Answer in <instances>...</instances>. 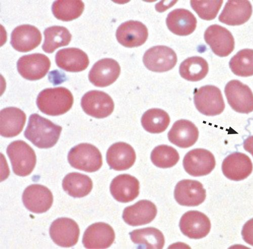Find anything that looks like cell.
I'll list each match as a JSON object with an SVG mask.
<instances>
[{
  "instance_id": "6da1fadb",
  "label": "cell",
  "mask_w": 253,
  "mask_h": 249,
  "mask_svg": "<svg viewBox=\"0 0 253 249\" xmlns=\"http://www.w3.org/2000/svg\"><path fill=\"white\" fill-rule=\"evenodd\" d=\"M62 130L50 120L35 113L29 117L24 135L37 148L48 149L57 143Z\"/></svg>"
},
{
  "instance_id": "7a4b0ae2",
  "label": "cell",
  "mask_w": 253,
  "mask_h": 249,
  "mask_svg": "<svg viewBox=\"0 0 253 249\" xmlns=\"http://www.w3.org/2000/svg\"><path fill=\"white\" fill-rule=\"evenodd\" d=\"M36 103L39 109L44 114L59 116L66 113L72 108L74 97L65 88L46 89L40 93Z\"/></svg>"
},
{
  "instance_id": "3957f363",
  "label": "cell",
  "mask_w": 253,
  "mask_h": 249,
  "mask_svg": "<svg viewBox=\"0 0 253 249\" xmlns=\"http://www.w3.org/2000/svg\"><path fill=\"white\" fill-rule=\"evenodd\" d=\"M7 154L15 175L26 177L32 173L37 157L33 149L27 143L22 140L11 143L7 147Z\"/></svg>"
},
{
  "instance_id": "277c9868",
  "label": "cell",
  "mask_w": 253,
  "mask_h": 249,
  "mask_svg": "<svg viewBox=\"0 0 253 249\" xmlns=\"http://www.w3.org/2000/svg\"><path fill=\"white\" fill-rule=\"evenodd\" d=\"M68 161L72 167L88 173L98 171L102 165V157L99 149L89 143H81L69 152Z\"/></svg>"
},
{
  "instance_id": "5b68a950",
  "label": "cell",
  "mask_w": 253,
  "mask_h": 249,
  "mask_svg": "<svg viewBox=\"0 0 253 249\" xmlns=\"http://www.w3.org/2000/svg\"><path fill=\"white\" fill-rule=\"evenodd\" d=\"M194 99L197 110L206 116L220 115L225 107L221 91L214 86H206L196 90Z\"/></svg>"
},
{
  "instance_id": "8992f818",
  "label": "cell",
  "mask_w": 253,
  "mask_h": 249,
  "mask_svg": "<svg viewBox=\"0 0 253 249\" xmlns=\"http://www.w3.org/2000/svg\"><path fill=\"white\" fill-rule=\"evenodd\" d=\"M225 94L229 105L236 112L249 114L253 111V94L250 88L238 80L229 81Z\"/></svg>"
},
{
  "instance_id": "52a82bcc",
  "label": "cell",
  "mask_w": 253,
  "mask_h": 249,
  "mask_svg": "<svg viewBox=\"0 0 253 249\" xmlns=\"http://www.w3.org/2000/svg\"><path fill=\"white\" fill-rule=\"evenodd\" d=\"M81 105L85 113L98 119L109 116L115 108L112 98L100 91H91L86 93L81 99Z\"/></svg>"
},
{
  "instance_id": "ba28073f",
  "label": "cell",
  "mask_w": 253,
  "mask_h": 249,
  "mask_svg": "<svg viewBox=\"0 0 253 249\" xmlns=\"http://www.w3.org/2000/svg\"><path fill=\"white\" fill-rule=\"evenodd\" d=\"M145 67L154 72H165L172 70L177 63L175 52L166 46L154 47L147 50L143 57Z\"/></svg>"
},
{
  "instance_id": "9c48e42d",
  "label": "cell",
  "mask_w": 253,
  "mask_h": 249,
  "mask_svg": "<svg viewBox=\"0 0 253 249\" xmlns=\"http://www.w3.org/2000/svg\"><path fill=\"white\" fill-rule=\"evenodd\" d=\"M51 66L49 58L45 54L33 53L19 58L17 63L19 74L25 79L36 81L43 78Z\"/></svg>"
},
{
  "instance_id": "30bf717a",
  "label": "cell",
  "mask_w": 253,
  "mask_h": 249,
  "mask_svg": "<svg viewBox=\"0 0 253 249\" xmlns=\"http://www.w3.org/2000/svg\"><path fill=\"white\" fill-rule=\"evenodd\" d=\"M183 167L189 175L201 177L208 175L214 169L216 160L213 154L204 149L189 151L184 157Z\"/></svg>"
},
{
  "instance_id": "8fae6325",
  "label": "cell",
  "mask_w": 253,
  "mask_h": 249,
  "mask_svg": "<svg viewBox=\"0 0 253 249\" xmlns=\"http://www.w3.org/2000/svg\"><path fill=\"white\" fill-rule=\"evenodd\" d=\"M206 43L217 56L226 57L235 49L234 38L227 29L218 25L210 26L204 34Z\"/></svg>"
},
{
  "instance_id": "7c38bea8",
  "label": "cell",
  "mask_w": 253,
  "mask_h": 249,
  "mask_svg": "<svg viewBox=\"0 0 253 249\" xmlns=\"http://www.w3.org/2000/svg\"><path fill=\"white\" fill-rule=\"evenodd\" d=\"M49 234L56 245L69 248L74 247L78 243L80 232L78 224L74 220L60 218L51 224Z\"/></svg>"
},
{
  "instance_id": "4fadbf2b",
  "label": "cell",
  "mask_w": 253,
  "mask_h": 249,
  "mask_svg": "<svg viewBox=\"0 0 253 249\" xmlns=\"http://www.w3.org/2000/svg\"><path fill=\"white\" fill-rule=\"evenodd\" d=\"M22 198L26 208L36 214L46 212L53 202V196L51 191L46 187L40 184L29 186Z\"/></svg>"
},
{
  "instance_id": "5bb4252c",
  "label": "cell",
  "mask_w": 253,
  "mask_h": 249,
  "mask_svg": "<svg viewBox=\"0 0 253 249\" xmlns=\"http://www.w3.org/2000/svg\"><path fill=\"white\" fill-rule=\"evenodd\" d=\"M121 67L118 62L112 58H105L96 62L90 70L88 77L92 85L96 87H107L119 78Z\"/></svg>"
},
{
  "instance_id": "9a60e30c",
  "label": "cell",
  "mask_w": 253,
  "mask_h": 249,
  "mask_svg": "<svg viewBox=\"0 0 253 249\" xmlns=\"http://www.w3.org/2000/svg\"><path fill=\"white\" fill-rule=\"evenodd\" d=\"M115 240V233L112 227L107 223L97 222L87 228L83 235L82 243L86 249H107Z\"/></svg>"
},
{
  "instance_id": "2e32d148",
  "label": "cell",
  "mask_w": 253,
  "mask_h": 249,
  "mask_svg": "<svg viewBox=\"0 0 253 249\" xmlns=\"http://www.w3.org/2000/svg\"><path fill=\"white\" fill-rule=\"evenodd\" d=\"M179 227L182 233L192 239H201L210 233L211 224L209 218L198 211H190L181 217Z\"/></svg>"
},
{
  "instance_id": "e0dca14e",
  "label": "cell",
  "mask_w": 253,
  "mask_h": 249,
  "mask_svg": "<svg viewBox=\"0 0 253 249\" xmlns=\"http://www.w3.org/2000/svg\"><path fill=\"white\" fill-rule=\"evenodd\" d=\"M174 198L181 205L196 206L205 201L206 191L201 182L185 179L177 184L174 191Z\"/></svg>"
},
{
  "instance_id": "ac0fdd59",
  "label": "cell",
  "mask_w": 253,
  "mask_h": 249,
  "mask_svg": "<svg viewBox=\"0 0 253 249\" xmlns=\"http://www.w3.org/2000/svg\"><path fill=\"white\" fill-rule=\"evenodd\" d=\"M149 36L148 29L141 22L129 20L122 24L116 32L120 44L127 48L142 46Z\"/></svg>"
},
{
  "instance_id": "d6986e66",
  "label": "cell",
  "mask_w": 253,
  "mask_h": 249,
  "mask_svg": "<svg viewBox=\"0 0 253 249\" xmlns=\"http://www.w3.org/2000/svg\"><path fill=\"white\" fill-rule=\"evenodd\" d=\"M253 169V163L248 155L243 153L234 152L223 160L222 170L228 179L240 181L248 178Z\"/></svg>"
},
{
  "instance_id": "ffe728a7",
  "label": "cell",
  "mask_w": 253,
  "mask_h": 249,
  "mask_svg": "<svg viewBox=\"0 0 253 249\" xmlns=\"http://www.w3.org/2000/svg\"><path fill=\"white\" fill-rule=\"evenodd\" d=\"M156 205L148 200H141L126 207L123 214L124 221L132 226H138L152 222L157 214Z\"/></svg>"
},
{
  "instance_id": "44dd1931",
  "label": "cell",
  "mask_w": 253,
  "mask_h": 249,
  "mask_svg": "<svg viewBox=\"0 0 253 249\" xmlns=\"http://www.w3.org/2000/svg\"><path fill=\"white\" fill-rule=\"evenodd\" d=\"M136 159L133 148L124 142L113 144L107 153V161L110 169L117 171L129 169L135 163Z\"/></svg>"
},
{
  "instance_id": "7402d4cb",
  "label": "cell",
  "mask_w": 253,
  "mask_h": 249,
  "mask_svg": "<svg viewBox=\"0 0 253 249\" xmlns=\"http://www.w3.org/2000/svg\"><path fill=\"white\" fill-rule=\"evenodd\" d=\"M252 12V6L249 1L230 0L226 3L219 20L228 26H240L248 21Z\"/></svg>"
},
{
  "instance_id": "603a6c76",
  "label": "cell",
  "mask_w": 253,
  "mask_h": 249,
  "mask_svg": "<svg viewBox=\"0 0 253 249\" xmlns=\"http://www.w3.org/2000/svg\"><path fill=\"white\" fill-rule=\"evenodd\" d=\"M42 41V34L36 27L23 25L17 27L11 35L10 44L20 52H27L37 48Z\"/></svg>"
},
{
  "instance_id": "cb8c5ba5",
  "label": "cell",
  "mask_w": 253,
  "mask_h": 249,
  "mask_svg": "<svg viewBox=\"0 0 253 249\" xmlns=\"http://www.w3.org/2000/svg\"><path fill=\"white\" fill-rule=\"evenodd\" d=\"M140 183L134 177L129 174H122L115 178L110 185V192L118 201L129 202L139 195Z\"/></svg>"
},
{
  "instance_id": "d4e9b609",
  "label": "cell",
  "mask_w": 253,
  "mask_h": 249,
  "mask_svg": "<svg viewBox=\"0 0 253 249\" xmlns=\"http://www.w3.org/2000/svg\"><path fill=\"white\" fill-rule=\"evenodd\" d=\"M199 136L197 127L191 121L181 119L176 121L169 132V140L181 149L191 148L197 142Z\"/></svg>"
},
{
  "instance_id": "484cf974",
  "label": "cell",
  "mask_w": 253,
  "mask_h": 249,
  "mask_svg": "<svg viewBox=\"0 0 253 249\" xmlns=\"http://www.w3.org/2000/svg\"><path fill=\"white\" fill-rule=\"evenodd\" d=\"M55 62L60 69L70 72H79L86 70L89 65L87 54L77 48L59 50L55 55Z\"/></svg>"
},
{
  "instance_id": "4316f807",
  "label": "cell",
  "mask_w": 253,
  "mask_h": 249,
  "mask_svg": "<svg viewBox=\"0 0 253 249\" xmlns=\"http://www.w3.org/2000/svg\"><path fill=\"white\" fill-rule=\"evenodd\" d=\"M25 113L16 107H8L0 113V134L5 138H13L22 132L26 124Z\"/></svg>"
},
{
  "instance_id": "83f0119b",
  "label": "cell",
  "mask_w": 253,
  "mask_h": 249,
  "mask_svg": "<svg viewBox=\"0 0 253 249\" xmlns=\"http://www.w3.org/2000/svg\"><path fill=\"white\" fill-rule=\"evenodd\" d=\"M166 24L169 30L173 34L186 36L195 31L197 20L191 11L185 9H176L169 13Z\"/></svg>"
},
{
  "instance_id": "f1b7e54d",
  "label": "cell",
  "mask_w": 253,
  "mask_h": 249,
  "mask_svg": "<svg viewBox=\"0 0 253 249\" xmlns=\"http://www.w3.org/2000/svg\"><path fill=\"white\" fill-rule=\"evenodd\" d=\"M62 188L72 197L82 198L90 193L93 189V182L87 175L74 172L68 174L63 179Z\"/></svg>"
},
{
  "instance_id": "f546056e",
  "label": "cell",
  "mask_w": 253,
  "mask_h": 249,
  "mask_svg": "<svg viewBox=\"0 0 253 249\" xmlns=\"http://www.w3.org/2000/svg\"><path fill=\"white\" fill-rule=\"evenodd\" d=\"M132 241L138 249H162L165 245L163 233L155 227H146L129 233Z\"/></svg>"
},
{
  "instance_id": "4dcf8cb0",
  "label": "cell",
  "mask_w": 253,
  "mask_h": 249,
  "mask_svg": "<svg viewBox=\"0 0 253 249\" xmlns=\"http://www.w3.org/2000/svg\"><path fill=\"white\" fill-rule=\"evenodd\" d=\"M208 72L207 61L204 58L198 56L186 59L179 67L180 76L189 81H199L207 76Z\"/></svg>"
},
{
  "instance_id": "1f68e13d",
  "label": "cell",
  "mask_w": 253,
  "mask_h": 249,
  "mask_svg": "<svg viewBox=\"0 0 253 249\" xmlns=\"http://www.w3.org/2000/svg\"><path fill=\"white\" fill-rule=\"evenodd\" d=\"M44 35L45 39L42 49L47 53H52L57 49L68 46L72 37L66 28L58 26L46 29Z\"/></svg>"
},
{
  "instance_id": "d6a6232c",
  "label": "cell",
  "mask_w": 253,
  "mask_h": 249,
  "mask_svg": "<svg viewBox=\"0 0 253 249\" xmlns=\"http://www.w3.org/2000/svg\"><path fill=\"white\" fill-rule=\"evenodd\" d=\"M141 121L146 131L152 134H160L165 131L169 125L170 117L164 110L154 108L146 111Z\"/></svg>"
},
{
  "instance_id": "836d02e7",
  "label": "cell",
  "mask_w": 253,
  "mask_h": 249,
  "mask_svg": "<svg viewBox=\"0 0 253 249\" xmlns=\"http://www.w3.org/2000/svg\"><path fill=\"white\" fill-rule=\"evenodd\" d=\"M85 5L81 0H59L53 2L52 11L54 16L63 22H70L83 13Z\"/></svg>"
},
{
  "instance_id": "e575fe53",
  "label": "cell",
  "mask_w": 253,
  "mask_h": 249,
  "mask_svg": "<svg viewBox=\"0 0 253 249\" xmlns=\"http://www.w3.org/2000/svg\"><path fill=\"white\" fill-rule=\"evenodd\" d=\"M229 65L236 75L244 77L253 76V50L239 51L231 58Z\"/></svg>"
},
{
  "instance_id": "d590c367",
  "label": "cell",
  "mask_w": 253,
  "mask_h": 249,
  "mask_svg": "<svg viewBox=\"0 0 253 249\" xmlns=\"http://www.w3.org/2000/svg\"><path fill=\"white\" fill-rule=\"evenodd\" d=\"M151 158L156 167L167 169L175 165L180 157L178 151L174 148L168 145H161L153 150Z\"/></svg>"
},
{
  "instance_id": "8d00e7d4",
  "label": "cell",
  "mask_w": 253,
  "mask_h": 249,
  "mask_svg": "<svg viewBox=\"0 0 253 249\" xmlns=\"http://www.w3.org/2000/svg\"><path fill=\"white\" fill-rule=\"evenodd\" d=\"M222 0L217 1H191V5L194 10L202 19L212 20L218 14L222 4Z\"/></svg>"
},
{
  "instance_id": "74e56055",
  "label": "cell",
  "mask_w": 253,
  "mask_h": 249,
  "mask_svg": "<svg viewBox=\"0 0 253 249\" xmlns=\"http://www.w3.org/2000/svg\"><path fill=\"white\" fill-rule=\"evenodd\" d=\"M242 235L245 242L253 246V218L248 221L244 225Z\"/></svg>"
},
{
  "instance_id": "f35d334b",
  "label": "cell",
  "mask_w": 253,
  "mask_h": 249,
  "mask_svg": "<svg viewBox=\"0 0 253 249\" xmlns=\"http://www.w3.org/2000/svg\"><path fill=\"white\" fill-rule=\"evenodd\" d=\"M244 148L253 156V136L248 137L245 140Z\"/></svg>"
}]
</instances>
